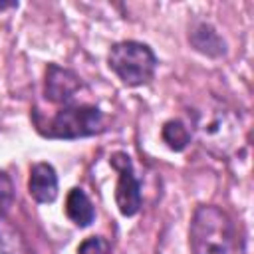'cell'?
<instances>
[{
	"mask_svg": "<svg viewBox=\"0 0 254 254\" xmlns=\"http://www.w3.org/2000/svg\"><path fill=\"white\" fill-rule=\"evenodd\" d=\"M14 204V185H12V179L0 171V216H4L10 206Z\"/></svg>",
	"mask_w": 254,
	"mask_h": 254,
	"instance_id": "7c38bea8",
	"label": "cell"
},
{
	"mask_svg": "<svg viewBox=\"0 0 254 254\" xmlns=\"http://www.w3.org/2000/svg\"><path fill=\"white\" fill-rule=\"evenodd\" d=\"M192 254H244V242L232 216L214 204H200L189 226Z\"/></svg>",
	"mask_w": 254,
	"mask_h": 254,
	"instance_id": "7a4b0ae2",
	"label": "cell"
},
{
	"mask_svg": "<svg viewBox=\"0 0 254 254\" xmlns=\"http://www.w3.org/2000/svg\"><path fill=\"white\" fill-rule=\"evenodd\" d=\"M161 139H163V143H165L171 151L181 153V151H185V149L189 147L192 135H190V129L187 127L185 121H181V119H169V121L163 123Z\"/></svg>",
	"mask_w": 254,
	"mask_h": 254,
	"instance_id": "30bf717a",
	"label": "cell"
},
{
	"mask_svg": "<svg viewBox=\"0 0 254 254\" xmlns=\"http://www.w3.org/2000/svg\"><path fill=\"white\" fill-rule=\"evenodd\" d=\"M109 165L117 171L115 185V204L123 216H135L141 210V181L135 175L131 157L123 151H117L109 157Z\"/></svg>",
	"mask_w": 254,
	"mask_h": 254,
	"instance_id": "5b68a950",
	"label": "cell"
},
{
	"mask_svg": "<svg viewBox=\"0 0 254 254\" xmlns=\"http://www.w3.org/2000/svg\"><path fill=\"white\" fill-rule=\"evenodd\" d=\"M38 131L50 139H81L97 135L105 129L103 111L95 105H64L46 123L36 121Z\"/></svg>",
	"mask_w": 254,
	"mask_h": 254,
	"instance_id": "277c9868",
	"label": "cell"
},
{
	"mask_svg": "<svg viewBox=\"0 0 254 254\" xmlns=\"http://www.w3.org/2000/svg\"><path fill=\"white\" fill-rule=\"evenodd\" d=\"M157 64L155 52L147 44L135 40L117 42L107 54L109 69L129 87L149 83L157 71Z\"/></svg>",
	"mask_w": 254,
	"mask_h": 254,
	"instance_id": "3957f363",
	"label": "cell"
},
{
	"mask_svg": "<svg viewBox=\"0 0 254 254\" xmlns=\"http://www.w3.org/2000/svg\"><path fill=\"white\" fill-rule=\"evenodd\" d=\"M65 214L67 218L79 226V228H85L89 226L93 220H95V208H93V202L91 198L85 194L83 189L79 187H73L67 196H65Z\"/></svg>",
	"mask_w": 254,
	"mask_h": 254,
	"instance_id": "9c48e42d",
	"label": "cell"
},
{
	"mask_svg": "<svg viewBox=\"0 0 254 254\" xmlns=\"http://www.w3.org/2000/svg\"><path fill=\"white\" fill-rule=\"evenodd\" d=\"M189 42L198 54L208 58H222L226 54V42L208 22H194L189 30Z\"/></svg>",
	"mask_w": 254,
	"mask_h": 254,
	"instance_id": "ba28073f",
	"label": "cell"
},
{
	"mask_svg": "<svg viewBox=\"0 0 254 254\" xmlns=\"http://www.w3.org/2000/svg\"><path fill=\"white\" fill-rule=\"evenodd\" d=\"M190 135L198 145L216 159H230L238 155L246 143L240 115L224 101L210 97L200 107L192 109Z\"/></svg>",
	"mask_w": 254,
	"mask_h": 254,
	"instance_id": "6da1fadb",
	"label": "cell"
},
{
	"mask_svg": "<svg viewBox=\"0 0 254 254\" xmlns=\"http://www.w3.org/2000/svg\"><path fill=\"white\" fill-rule=\"evenodd\" d=\"M77 254H111V244L103 236H89L79 244Z\"/></svg>",
	"mask_w": 254,
	"mask_h": 254,
	"instance_id": "8fae6325",
	"label": "cell"
},
{
	"mask_svg": "<svg viewBox=\"0 0 254 254\" xmlns=\"http://www.w3.org/2000/svg\"><path fill=\"white\" fill-rule=\"evenodd\" d=\"M83 81L81 77L67 67H62L58 64H48L46 67V79H44V95L52 103L67 105L75 97V93L81 89Z\"/></svg>",
	"mask_w": 254,
	"mask_h": 254,
	"instance_id": "8992f818",
	"label": "cell"
},
{
	"mask_svg": "<svg viewBox=\"0 0 254 254\" xmlns=\"http://www.w3.org/2000/svg\"><path fill=\"white\" fill-rule=\"evenodd\" d=\"M6 8H18V2H10V4H0V10H6Z\"/></svg>",
	"mask_w": 254,
	"mask_h": 254,
	"instance_id": "4fadbf2b",
	"label": "cell"
},
{
	"mask_svg": "<svg viewBox=\"0 0 254 254\" xmlns=\"http://www.w3.org/2000/svg\"><path fill=\"white\" fill-rule=\"evenodd\" d=\"M58 173L50 163H34L30 169V179H28V192L30 196L40 202L48 204L58 198Z\"/></svg>",
	"mask_w": 254,
	"mask_h": 254,
	"instance_id": "52a82bcc",
	"label": "cell"
}]
</instances>
